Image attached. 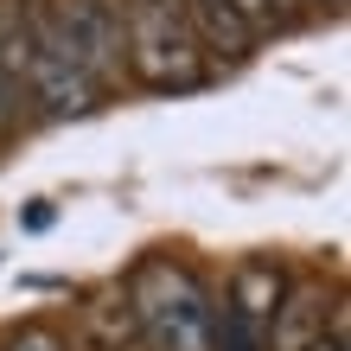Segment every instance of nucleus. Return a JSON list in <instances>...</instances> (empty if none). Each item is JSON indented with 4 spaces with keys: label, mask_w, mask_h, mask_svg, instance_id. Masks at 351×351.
<instances>
[{
    "label": "nucleus",
    "mask_w": 351,
    "mask_h": 351,
    "mask_svg": "<svg viewBox=\"0 0 351 351\" xmlns=\"http://www.w3.org/2000/svg\"><path fill=\"white\" fill-rule=\"evenodd\" d=\"M179 13H185V26L198 32V45H204V51L230 58V64L256 51V26L237 13V0H179Z\"/></svg>",
    "instance_id": "nucleus-6"
},
{
    "label": "nucleus",
    "mask_w": 351,
    "mask_h": 351,
    "mask_svg": "<svg viewBox=\"0 0 351 351\" xmlns=\"http://www.w3.org/2000/svg\"><path fill=\"white\" fill-rule=\"evenodd\" d=\"M281 287H287V281H281L275 262H243L237 281H230V306L268 326V313H275V300H281Z\"/></svg>",
    "instance_id": "nucleus-8"
},
{
    "label": "nucleus",
    "mask_w": 351,
    "mask_h": 351,
    "mask_svg": "<svg viewBox=\"0 0 351 351\" xmlns=\"http://www.w3.org/2000/svg\"><path fill=\"white\" fill-rule=\"evenodd\" d=\"M58 26H64L77 64L96 84V96H109L128 77V38H121V0H51Z\"/></svg>",
    "instance_id": "nucleus-4"
},
{
    "label": "nucleus",
    "mask_w": 351,
    "mask_h": 351,
    "mask_svg": "<svg viewBox=\"0 0 351 351\" xmlns=\"http://www.w3.org/2000/svg\"><path fill=\"white\" fill-rule=\"evenodd\" d=\"M13 115H19V84L7 71H0V141H7V128H13Z\"/></svg>",
    "instance_id": "nucleus-12"
},
{
    "label": "nucleus",
    "mask_w": 351,
    "mask_h": 351,
    "mask_svg": "<svg viewBox=\"0 0 351 351\" xmlns=\"http://www.w3.org/2000/svg\"><path fill=\"white\" fill-rule=\"evenodd\" d=\"M268 13H275V26H287V19L300 13V0H268Z\"/></svg>",
    "instance_id": "nucleus-14"
},
{
    "label": "nucleus",
    "mask_w": 351,
    "mask_h": 351,
    "mask_svg": "<svg viewBox=\"0 0 351 351\" xmlns=\"http://www.w3.org/2000/svg\"><path fill=\"white\" fill-rule=\"evenodd\" d=\"M7 351H71V339L51 332V326H19V332L7 339Z\"/></svg>",
    "instance_id": "nucleus-11"
},
{
    "label": "nucleus",
    "mask_w": 351,
    "mask_h": 351,
    "mask_svg": "<svg viewBox=\"0 0 351 351\" xmlns=\"http://www.w3.org/2000/svg\"><path fill=\"white\" fill-rule=\"evenodd\" d=\"M237 13L256 26V38H262V32H275V13H268V0H237Z\"/></svg>",
    "instance_id": "nucleus-13"
},
{
    "label": "nucleus",
    "mask_w": 351,
    "mask_h": 351,
    "mask_svg": "<svg viewBox=\"0 0 351 351\" xmlns=\"http://www.w3.org/2000/svg\"><path fill=\"white\" fill-rule=\"evenodd\" d=\"M128 300L141 319V339L154 351H211L217 339V300L185 262L173 256H147L128 275Z\"/></svg>",
    "instance_id": "nucleus-1"
},
{
    "label": "nucleus",
    "mask_w": 351,
    "mask_h": 351,
    "mask_svg": "<svg viewBox=\"0 0 351 351\" xmlns=\"http://www.w3.org/2000/svg\"><path fill=\"white\" fill-rule=\"evenodd\" d=\"M319 7H326V0H319ZM332 7H339V0H332Z\"/></svg>",
    "instance_id": "nucleus-16"
},
{
    "label": "nucleus",
    "mask_w": 351,
    "mask_h": 351,
    "mask_svg": "<svg viewBox=\"0 0 351 351\" xmlns=\"http://www.w3.org/2000/svg\"><path fill=\"white\" fill-rule=\"evenodd\" d=\"M26 13V90L45 102V115H90L96 109V84L77 64L64 26H58V7L51 0H19Z\"/></svg>",
    "instance_id": "nucleus-3"
},
{
    "label": "nucleus",
    "mask_w": 351,
    "mask_h": 351,
    "mask_svg": "<svg viewBox=\"0 0 351 351\" xmlns=\"http://www.w3.org/2000/svg\"><path fill=\"white\" fill-rule=\"evenodd\" d=\"M211 351H268V326L230 306V313H217V339H211Z\"/></svg>",
    "instance_id": "nucleus-9"
},
{
    "label": "nucleus",
    "mask_w": 351,
    "mask_h": 351,
    "mask_svg": "<svg viewBox=\"0 0 351 351\" xmlns=\"http://www.w3.org/2000/svg\"><path fill=\"white\" fill-rule=\"evenodd\" d=\"M268 351H306L319 339V326H326V294L313 281H300V287H281V300H275V313H268Z\"/></svg>",
    "instance_id": "nucleus-7"
},
{
    "label": "nucleus",
    "mask_w": 351,
    "mask_h": 351,
    "mask_svg": "<svg viewBox=\"0 0 351 351\" xmlns=\"http://www.w3.org/2000/svg\"><path fill=\"white\" fill-rule=\"evenodd\" d=\"M77 345H84V351H134L141 345V319H134L128 287H102V294H90V306L77 313Z\"/></svg>",
    "instance_id": "nucleus-5"
},
{
    "label": "nucleus",
    "mask_w": 351,
    "mask_h": 351,
    "mask_svg": "<svg viewBox=\"0 0 351 351\" xmlns=\"http://www.w3.org/2000/svg\"><path fill=\"white\" fill-rule=\"evenodd\" d=\"M45 223H51V204H45V198H38V204H32V211H26V230H45Z\"/></svg>",
    "instance_id": "nucleus-15"
},
{
    "label": "nucleus",
    "mask_w": 351,
    "mask_h": 351,
    "mask_svg": "<svg viewBox=\"0 0 351 351\" xmlns=\"http://www.w3.org/2000/svg\"><path fill=\"white\" fill-rule=\"evenodd\" d=\"M121 38H128V77L147 90H198L204 45L185 26L179 0H121Z\"/></svg>",
    "instance_id": "nucleus-2"
},
{
    "label": "nucleus",
    "mask_w": 351,
    "mask_h": 351,
    "mask_svg": "<svg viewBox=\"0 0 351 351\" xmlns=\"http://www.w3.org/2000/svg\"><path fill=\"white\" fill-rule=\"evenodd\" d=\"M306 351H351V313H345V300H332V319L319 326V339Z\"/></svg>",
    "instance_id": "nucleus-10"
}]
</instances>
